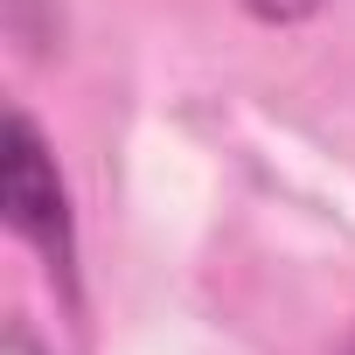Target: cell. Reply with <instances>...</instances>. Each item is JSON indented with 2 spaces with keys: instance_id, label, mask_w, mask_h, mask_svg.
Segmentation results:
<instances>
[{
  "instance_id": "3957f363",
  "label": "cell",
  "mask_w": 355,
  "mask_h": 355,
  "mask_svg": "<svg viewBox=\"0 0 355 355\" xmlns=\"http://www.w3.org/2000/svg\"><path fill=\"white\" fill-rule=\"evenodd\" d=\"M0 355H49V348L35 341V327H28V320H8V348H0Z\"/></svg>"
},
{
  "instance_id": "7a4b0ae2",
  "label": "cell",
  "mask_w": 355,
  "mask_h": 355,
  "mask_svg": "<svg viewBox=\"0 0 355 355\" xmlns=\"http://www.w3.org/2000/svg\"><path fill=\"white\" fill-rule=\"evenodd\" d=\"M244 8H251L258 21H306L320 0H244Z\"/></svg>"
},
{
  "instance_id": "277c9868",
  "label": "cell",
  "mask_w": 355,
  "mask_h": 355,
  "mask_svg": "<svg viewBox=\"0 0 355 355\" xmlns=\"http://www.w3.org/2000/svg\"><path fill=\"white\" fill-rule=\"evenodd\" d=\"M348 355H355V341H348Z\"/></svg>"
},
{
  "instance_id": "6da1fadb",
  "label": "cell",
  "mask_w": 355,
  "mask_h": 355,
  "mask_svg": "<svg viewBox=\"0 0 355 355\" xmlns=\"http://www.w3.org/2000/svg\"><path fill=\"white\" fill-rule=\"evenodd\" d=\"M0 216L8 230L42 258V272L63 286V300H77V216H70V189L63 167L42 139V125L15 105L0 125Z\"/></svg>"
}]
</instances>
